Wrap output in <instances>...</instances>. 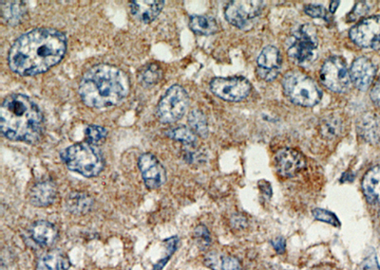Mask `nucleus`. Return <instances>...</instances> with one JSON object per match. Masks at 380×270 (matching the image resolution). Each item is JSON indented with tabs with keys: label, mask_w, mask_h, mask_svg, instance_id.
I'll return each mask as SVG.
<instances>
[{
	"label": "nucleus",
	"mask_w": 380,
	"mask_h": 270,
	"mask_svg": "<svg viewBox=\"0 0 380 270\" xmlns=\"http://www.w3.org/2000/svg\"><path fill=\"white\" fill-rule=\"evenodd\" d=\"M190 27L198 36H212L218 31L215 19L207 16H192L190 20Z\"/></svg>",
	"instance_id": "393cba45"
},
{
	"label": "nucleus",
	"mask_w": 380,
	"mask_h": 270,
	"mask_svg": "<svg viewBox=\"0 0 380 270\" xmlns=\"http://www.w3.org/2000/svg\"><path fill=\"white\" fill-rule=\"evenodd\" d=\"M304 11L308 16L315 17V19H322L327 20V21L330 19L329 11L322 5H307L304 7Z\"/></svg>",
	"instance_id": "473e14b6"
},
{
	"label": "nucleus",
	"mask_w": 380,
	"mask_h": 270,
	"mask_svg": "<svg viewBox=\"0 0 380 270\" xmlns=\"http://www.w3.org/2000/svg\"><path fill=\"white\" fill-rule=\"evenodd\" d=\"M376 73V66L366 57H359L351 66V81L358 90H367L372 85Z\"/></svg>",
	"instance_id": "2eb2a0df"
},
{
	"label": "nucleus",
	"mask_w": 380,
	"mask_h": 270,
	"mask_svg": "<svg viewBox=\"0 0 380 270\" xmlns=\"http://www.w3.org/2000/svg\"><path fill=\"white\" fill-rule=\"evenodd\" d=\"M71 261L67 254L59 249H51L37 261L36 270H68Z\"/></svg>",
	"instance_id": "412c9836"
},
{
	"label": "nucleus",
	"mask_w": 380,
	"mask_h": 270,
	"mask_svg": "<svg viewBox=\"0 0 380 270\" xmlns=\"http://www.w3.org/2000/svg\"><path fill=\"white\" fill-rule=\"evenodd\" d=\"M349 36L359 47L380 50V16L368 17L354 26L349 31Z\"/></svg>",
	"instance_id": "9b49d317"
},
{
	"label": "nucleus",
	"mask_w": 380,
	"mask_h": 270,
	"mask_svg": "<svg viewBox=\"0 0 380 270\" xmlns=\"http://www.w3.org/2000/svg\"><path fill=\"white\" fill-rule=\"evenodd\" d=\"M31 239L41 248H51L56 243L59 232L53 223L46 220L36 221L29 229Z\"/></svg>",
	"instance_id": "dca6fc26"
},
{
	"label": "nucleus",
	"mask_w": 380,
	"mask_h": 270,
	"mask_svg": "<svg viewBox=\"0 0 380 270\" xmlns=\"http://www.w3.org/2000/svg\"><path fill=\"white\" fill-rule=\"evenodd\" d=\"M321 80L324 87L336 93H345L350 90V73L342 57H330L324 62L321 70Z\"/></svg>",
	"instance_id": "6e6552de"
},
{
	"label": "nucleus",
	"mask_w": 380,
	"mask_h": 270,
	"mask_svg": "<svg viewBox=\"0 0 380 270\" xmlns=\"http://www.w3.org/2000/svg\"><path fill=\"white\" fill-rule=\"evenodd\" d=\"M318 47L315 27L302 25L294 31L292 43L287 51L288 56L297 64H310L318 56Z\"/></svg>",
	"instance_id": "423d86ee"
},
{
	"label": "nucleus",
	"mask_w": 380,
	"mask_h": 270,
	"mask_svg": "<svg viewBox=\"0 0 380 270\" xmlns=\"http://www.w3.org/2000/svg\"><path fill=\"white\" fill-rule=\"evenodd\" d=\"M67 37L56 28H37L14 41L8 56L11 71L20 76L45 73L64 58Z\"/></svg>",
	"instance_id": "f257e3e1"
},
{
	"label": "nucleus",
	"mask_w": 380,
	"mask_h": 270,
	"mask_svg": "<svg viewBox=\"0 0 380 270\" xmlns=\"http://www.w3.org/2000/svg\"><path fill=\"white\" fill-rule=\"evenodd\" d=\"M60 159L68 170L85 177H96L105 168V160L97 146L87 142L76 143L60 153Z\"/></svg>",
	"instance_id": "20e7f679"
},
{
	"label": "nucleus",
	"mask_w": 380,
	"mask_h": 270,
	"mask_svg": "<svg viewBox=\"0 0 380 270\" xmlns=\"http://www.w3.org/2000/svg\"><path fill=\"white\" fill-rule=\"evenodd\" d=\"M257 74L265 82H272L278 77L282 68V56L278 48L267 46L257 60Z\"/></svg>",
	"instance_id": "4468645a"
},
{
	"label": "nucleus",
	"mask_w": 380,
	"mask_h": 270,
	"mask_svg": "<svg viewBox=\"0 0 380 270\" xmlns=\"http://www.w3.org/2000/svg\"><path fill=\"white\" fill-rule=\"evenodd\" d=\"M312 214L317 220L330 224V225L334 227L341 226V222H339L337 215L333 214L332 212L327 211V209H313Z\"/></svg>",
	"instance_id": "7c9ffc66"
},
{
	"label": "nucleus",
	"mask_w": 380,
	"mask_h": 270,
	"mask_svg": "<svg viewBox=\"0 0 380 270\" xmlns=\"http://www.w3.org/2000/svg\"><path fill=\"white\" fill-rule=\"evenodd\" d=\"M108 136V130L103 126L88 125L86 129V140L87 142L93 145H98L106 140Z\"/></svg>",
	"instance_id": "c756f323"
},
{
	"label": "nucleus",
	"mask_w": 380,
	"mask_h": 270,
	"mask_svg": "<svg viewBox=\"0 0 380 270\" xmlns=\"http://www.w3.org/2000/svg\"><path fill=\"white\" fill-rule=\"evenodd\" d=\"M376 268L379 269L378 263H376V261L375 262V260H374V258L372 259L367 260V262L364 264V270H375Z\"/></svg>",
	"instance_id": "58836bf2"
},
{
	"label": "nucleus",
	"mask_w": 380,
	"mask_h": 270,
	"mask_svg": "<svg viewBox=\"0 0 380 270\" xmlns=\"http://www.w3.org/2000/svg\"><path fill=\"white\" fill-rule=\"evenodd\" d=\"M260 185V189H261L262 194L265 195V197H271V194H272V189H271L270 184L267 183V181H260L259 182Z\"/></svg>",
	"instance_id": "c9c22d12"
},
{
	"label": "nucleus",
	"mask_w": 380,
	"mask_h": 270,
	"mask_svg": "<svg viewBox=\"0 0 380 270\" xmlns=\"http://www.w3.org/2000/svg\"><path fill=\"white\" fill-rule=\"evenodd\" d=\"M138 77L140 83L143 85H145V87L154 85L161 81L163 78V71L158 65H145L140 70Z\"/></svg>",
	"instance_id": "bb28decb"
},
{
	"label": "nucleus",
	"mask_w": 380,
	"mask_h": 270,
	"mask_svg": "<svg viewBox=\"0 0 380 270\" xmlns=\"http://www.w3.org/2000/svg\"><path fill=\"white\" fill-rule=\"evenodd\" d=\"M130 90L128 74L115 66L99 64L83 74L79 96L88 108L104 109L119 105Z\"/></svg>",
	"instance_id": "f03ea898"
},
{
	"label": "nucleus",
	"mask_w": 380,
	"mask_h": 270,
	"mask_svg": "<svg viewBox=\"0 0 380 270\" xmlns=\"http://www.w3.org/2000/svg\"><path fill=\"white\" fill-rule=\"evenodd\" d=\"M0 8L3 20L11 26L19 25L27 13L25 2L22 1H1Z\"/></svg>",
	"instance_id": "5701e85b"
},
{
	"label": "nucleus",
	"mask_w": 380,
	"mask_h": 270,
	"mask_svg": "<svg viewBox=\"0 0 380 270\" xmlns=\"http://www.w3.org/2000/svg\"><path fill=\"white\" fill-rule=\"evenodd\" d=\"M359 133L369 142H378L380 135V123L373 114H366L359 120Z\"/></svg>",
	"instance_id": "b1692460"
},
{
	"label": "nucleus",
	"mask_w": 380,
	"mask_h": 270,
	"mask_svg": "<svg viewBox=\"0 0 380 270\" xmlns=\"http://www.w3.org/2000/svg\"><path fill=\"white\" fill-rule=\"evenodd\" d=\"M232 223L233 226H235L238 229L245 228L247 226V221H245V218L240 217L234 218Z\"/></svg>",
	"instance_id": "4c0bfd02"
},
{
	"label": "nucleus",
	"mask_w": 380,
	"mask_h": 270,
	"mask_svg": "<svg viewBox=\"0 0 380 270\" xmlns=\"http://www.w3.org/2000/svg\"><path fill=\"white\" fill-rule=\"evenodd\" d=\"M307 166V160L295 149L284 148L277 152L275 167L279 176L293 177Z\"/></svg>",
	"instance_id": "ddd939ff"
},
{
	"label": "nucleus",
	"mask_w": 380,
	"mask_h": 270,
	"mask_svg": "<svg viewBox=\"0 0 380 270\" xmlns=\"http://www.w3.org/2000/svg\"><path fill=\"white\" fill-rule=\"evenodd\" d=\"M369 10V2L361 1L356 3L355 8L353 9V11L348 16V20L349 21H356V20L361 19L364 14H366Z\"/></svg>",
	"instance_id": "72a5a7b5"
},
{
	"label": "nucleus",
	"mask_w": 380,
	"mask_h": 270,
	"mask_svg": "<svg viewBox=\"0 0 380 270\" xmlns=\"http://www.w3.org/2000/svg\"><path fill=\"white\" fill-rule=\"evenodd\" d=\"M370 96L373 103L380 108V76L379 79L376 80L375 85H374L372 90H371Z\"/></svg>",
	"instance_id": "f704fd0d"
},
{
	"label": "nucleus",
	"mask_w": 380,
	"mask_h": 270,
	"mask_svg": "<svg viewBox=\"0 0 380 270\" xmlns=\"http://www.w3.org/2000/svg\"><path fill=\"white\" fill-rule=\"evenodd\" d=\"M282 88L288 99L304 108H313L321 102L322 91L318 84L307 74L289 71L282 79Z\"/></svg>",
	"instance_id": "39448f33"
},
{
	"label": "nucleus",
	"mask_w": 380,
	"mask_h": 270,
	"mask_svg": "<svg viewBox=\"0 0 380 270\" xmlns=\"http://www.w3.org/2000/svg\"><path fill=\"white\" fill-rule=\"evenodd\" d=\"M165 135L170 139L184 143L185 145L194 146L197 143L196 134L187 126L170 129V130L165 131Z\"/></svg>",
	"instance_id": "cd10ccee"
},
{
	"label": "nucleus",
	"mask_w": 380,
	"mask_h": 270,
	"mask_svg": "<svg viewBox=\"0 0 380 270\" xmlns=\"http://www.w3.org/2000/svg\"><path fill=\"white\" fill-rule=\"evenodd\" d=\"M188 123L190 129L194 133L202 137L208 136V125L207 118L205 114L200 110H193L190 112L188 116Z\"/></svg>",
	"instance_id": "c85d7f7f"
},
{
	"label": "nucleus",
	"mask_w": 380,
	"mask_h": 270,
	"mask_svg": "<svg viewBox=\"0 0 380 270\" xmlns=\"http://www.w3.org/2000/svg\"><path fill=\"white\" fill-rule=\"evenodd\" d=\"M190 106V96L179 85H171L157 105V118L162 123L178 122L184 117Z\"/></svg>",
	"instance_id": "0eeeda50"
},
{
	"label": "nucleus",
	"mask_w": 380,
	"mask_h": 270,
	"mask_svg": "<svg viewBox=\"0 0 380 270\" xmlns=\"http://www.w3.org/2000/svg\"><path fill=\"white\" fill-rule=\"evenodd\" d=\"M342 128H344V123H342V118L335 114L324 118L319 125L322 136L327 140L335 139L339 136L342 134Z\"/></svg>",
	"instance_id": "a878e982"
},
{
	"label": "nucleus",
	"mask_w": 380,
	"mask_h": 270,
	"mask_svg": "<svg viewBox=\"0 0 380 270\" xmlns=\"http://www.w3.org/2000/svg\"><path fill=\"white\" fill-rule=\"evenodd\" d=\"M93 198L84 192H71L65 200V208L74 215H84L93 209Z\"/></svg>",
	"instance_id": "6ab92c4d"
},
{
	"label": "nucleus",
	"mask_w": 380,
	"mask_h": 270,
	"mask_svg": "<svg viewBox=\"0 0 380 270\" xmlns=\"http://www.w3.org/2000/svg\"><path fill=\"white\" fill-rule=\"evenodd\" d=\"M138 167L148 189H159L167 181V171L153 154L141 155L138 160Z\"/></svg>",
	"instance_id": "f8f14e48"
},
{
	"label": "nucleus",
	"mask_w": 380,
	"mask_h": 270,
	"mask_svg": "<svg viewBox=\"0 0 380 270\" xmlns=\"http://www.w3.org/2000/svg\"><path fill=\"white\" fill-rule=\"evenodd\" d=\"M362 191L368 202L380 206V165L375 166L365 174L362 180Z\"/></svg>",
	"instance_id": "aec40b11"
},
{
	"label": "nucleus",
	"mask_w": 380,
	"mask_h": 270,
	"mask_svg": "<svg viewBox=\"0 0 380 270\" xmlns=\"http://www.w3.org/2000/svg\"><path fill=\"white\" fill-rule=\"evenodd\" d=\"M264 4V1H260V0L231 1L225 7V19L231 25L239 28H245L253 19L261 14L265 7Z\"/></svg>",
	"instance_id": "9d476101"
},
{
	"label": "nucleus",
	"mask_w": 380,
	"mask_h": 270,
	"mask_svg": "<svg viewBox=\"0 0 380 270\" xmlns=\"http://www.w3.org/2000/svg\"><path fill=\"white\" fill-rule=\"evenodd\" d=\"M194 237H195V240L198 245L201 246V249H207L210 245V234L207 227L204 225L197 227L195 231H194Z\"/></svg>",
	"instance_id": "2f4dec72"
},
{
	"label": "nucleus",
	"mask_w": 380,
	"mask_h": 270,
	"mask_svg": "<svg viewBox=\"0 0 380 270\" xmlns=\"http://www.w3.org/2000/svg\"><path fill=\"white\" fill-rule=\"evenodd\" d=\"M339 1H332L330 3L329 11L331 14L335 13L337 9H338L339 5Z\"/></svg>",
	"instance_id": "ea45409f"
},
{
	"label": "nucleus",
	"mask_w": 380,
	"mask_h": 270,
	"mask_svg": "<svg viewBox=\"0 0 380 270\" xmlns=\"http://www.w3.org/2000/svg\"><path fill=\"white\" fill-rule=\"evenodd\" d=\"M164 6L165 1L162 0H157V1L134 0L130 2V14L138 21L144 24H150L160 16Z\"/></svg>",
	"instance_id": "a211bd4d"
},
{
	"label": "nucleus",
	"mask_w": 380,
	"mask_h": 270,
	"mask_svg": "<svg viewBox=\"0 0 380 270\" xmlns=\"http://www.w3.org/2000/svg\"><path fill=\"white\" fill-rule=\"evenodd\" d=\"M56 184L50 180L38 181L31 187L29 194L31 205L38 208L51 206L56 201Z\"/></svg>",
	"instance_id": "f3484780"
},
{
	"label": "nucleus",
	"mask_w": 380,
	"mask_h": 270,
	"mask_svg": "<svg viewBox=\"0 0 380 270\" xmlns=\"http://www.w3.org/2000/svg\"><path fill=\"white\" fill-rule=\"evenodd\" d=\"M0 129L6 139L36 145L44 131V117L26 95H10L0 108Z\"/></svg>",
	"instance_id": "7ed1b4c3"
},
{
	"label": "nucleus",
	"mask_w": 380,
	"mask_h": 270,
	"mask_svg": "<svg viewBox=\"0 0 380 270\" xmlns=\"http://www.w3.org/2000/svg\"><path fill=\"white\" fill-rule=\"evenodd\" d=\"M210 90L227 102H241L250 94L252 87L244 77H217L210 82Z\"/></svg>",
	"instance_id": "1a4fd4ad"
},
{
	"label": "nucleus",
	"mask_w": 380,
	"mask_h": 270,
	"mask_svg": "<svg viewBox=\"0 0 380 270\" xmlns=\"http://www.w3.org/2000/svg\"><path fill=\"white\" fill-rule=\"evenodd\" d=\"M205 265L212 270H241L242 266L236 257L211 251L205 255Z\"/></svg>",
	"instance_id": "4be33fe9"
},
{
	"label": "nucleus",
	"mask_w": 380,
	"mask_h": 270,
	"mask_svg": "<svg viewBox=\"0 0 380 270\" xmlns=\"http://www.w3.org/2000/svg\"><path fill=\"white\" fill-rule=\"evenodd\" d=\"M272 245L278 254H282V252H284L285 241L284 238H278V239L272 241Z\"/></svg>",
	"instance_id": "e433bc0d"
}]
</instances>
